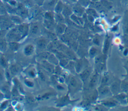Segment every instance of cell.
I'll return each instance as SVG.
<instances>
[{"label": "cell", "mask_w": 128, "mask_h": 111, "mask_svg": "<svg viewBox=\"0 0 128 111\" xmlns=\"http://www.w3.org/2000/svg\"><path fill=\"white\" fill-rule=\"evenodd\" d=\"M105 104L107 106H114L115 104L114 102H106V103H105Z\"/></svg>", "instance_id": "cell-7"}, {"label": "cell", "mask_w": 128, "mask_h": 111, "mask_svg": "<svg viewBox=\"0 0 128 111\" xmlns=\"http://www.w3.org/2000/svg\"><path fill=\"white\" fill-rule=\"evenodd\" d=\"M108 78H107V77H104V79L102 80V84H106V83L107 82H108Z\"/></svg>", "instance_id": "cell-9"}, {"label": "cell", "mask_w": 128, "mask_h": 111, "mask_svg": "<svg viewBox=\"0 0 128 111\" xmlns=\"http://www.w3.org/2000/svg\"><path fill=\"white\" fill-rule=\"evenodd\" d=\"M70 83H71V84H72V86H76V80L74 79V78H72V80H71V82H70Z\"/></svg>", "instance_id": "cell-8"}, {"label": "cell", "mask_w": 128, "mask_h": 111, "mask_svg": "<svg viewBox=\"0 0 128 111\" xmlns=\"http://www.w3.org/2000/svg\"><path fill=\"white\" fill-rule=\"evenodd\" d=\"M96 80H97V76H96V74H95L92 78V79L90 80V86L91 87L94 86L95 85L96 83Z\"/></svg>", "instance_id": "cell-2"}, {"label": "cell", "mask_w": 128, "mask_h": 111, "mask_svg": "<svg viewBox=\"0 0 128 111\" xmlns=\"http://www.w3.org/2000/svg\"><path fill=\"white\" fill-rule=\"evenodd\" d=\"M126 31L128 32V22H127V26H126Z\"/></svg>", "instance_id": "cell-11"}, {"label": "cell", "mask_w": 128, "mask_h": 111, "mask_svg": "<svg viewBox=\"0 0 128 111\" xmlns=\"http://www.w3.org/2000/svg\"><path fill=\"white\" fill-rule=\"evenodd\" d=\"M109 40H106L104 42V53H106L108 49V47H109Z\"/></svg>", "instance_id": "cell-4"}, {"label": "cell", "mask_w": 128, "mask_h": 111, "mask_svg": "<svg viewBox=\"0 0 128 111\" xmlns=\"http://www.w3.org/2000/svg\"><path fill=\"white\" fill-rule=\"evenodd\" d=\"M32 46H28L25 48V52L27 54H30L32 51Z\"/></svg>", "instance_id": "cell-3"}, {"label": "cell", "mask_w": 128, "mask_h": 111, "mask_svg": "<svg viewBox=\"0 0 128 111\" xmlns=\"http://www.w3.org/2000/svg\"><path fill=\"white\" fill-rule=\"evenodd\" d=\"M118 84L116 82H115L112 84V89L114 90H117L118 89Z\"/></svg>", "instance_id": "cell-6"}, {"label": "cell", "mask_w": 128, "mask_h": 111, "mask_svg": "<svg viewBox=\"0 0 128 111\" xmlns=\"http://www.w3.org/2000/svg\"><path fill=\"white\" fill-rule=\"evenodd\" d=\"M90 74V71L89 70H85L81 74V78L83 80H86L89 76Z\"/></svg>", "instance_id": "cell-1"}, {"label": "cell", "mask_w": 128, "mask_h": 111, "mask_svg": "<svg viewBox=\"0 0 128 111\" xmlns=\"http://www.w3.org/2000/svg\"><path fill=\"white\" fill-rule=\"evenodd\" d=\"M97 52V50L95 48H92V49L90 50V54L92 56H94Z\"/></svg>", "instance_id": "cell-5"}, {"label": "cell", "mask_w": 128, "mask_h": 111, "mask_svg": "<svg viewBox=\"0 0 128 111\" xmlns=\"http://www.w3.org/2000/svg\"><path fill=\"white\" fill-rule=\"evenodd\" d=\"M123 88L125 90H128V84L126 83V84H123Z\"/></svg>", "instance_id": "cell-10"}]
</instances>
